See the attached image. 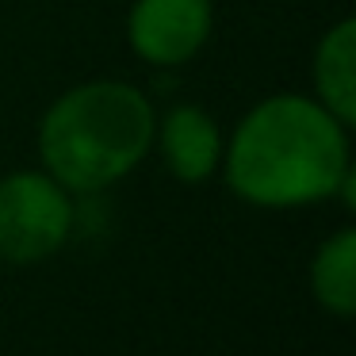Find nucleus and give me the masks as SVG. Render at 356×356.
<instances>
[{
  "label": "nucleus",
  "mask_w": 356,
  "mask_h": 356,
  "mask_svg": "<svg viewBox=\"0 0 356 356\" xmlns=\"http://www.w3.org/2000/svg\"><path fill=\"white\" fill-rule=\"evenodd\" d=\"M77 226V195L47 169H12L0 177V261L39 264L62 253Z\"/></svg>",
  "instance_id": "3"
},
{
  "label": "nucleus",
  "mask_w": 356,
  "mask_h": 356,
  "mask_svg": "<svg viewBox=\"0 0 356 356\" xmlns=\"http://www.w3.org/2000/svg\"><path fill=\"white\" fill-rule=\"evenodd\" d=\"M215 35V0H131L123 39L134 62L180 70L207 50Z\"/></svg>",
  "instance_id": "4"
},
{
  "label": "nucleus",
  "mask_w": 356,
  "mask_h": 356,
  "mask_svg": "<svg viewBox=\"0 0 356 356\" xmlns=\"http://www.w3.org/2000/svg\"><path fill=\"white\" fill-rule=\"evenodd\" d=\"M310 96L341 123L356 127V19L341 16L310 50Z\"/></svg>",
  "instance_id": "6"
},
{
  "label": "nucleus",
  "mask_w": 356,
  "mask_h": 356,
  "mask_svg": "<svg viewBox=\"0 0 356 356\" xmlns=\"http://www.w3.org/2000/svg\"><path fill=\"white\" fill-rule=\"evenodd\" d=\"M310 295L333 318L356 314V230H333L310 257Z\"/></svg>",
  "instance_id": "7"
},
{
  "label": "nucleus",
  "mask_w": 356,
  "mask_h": 356,
  "mask_svg": "<svg viewBox=\"0 0 356 356\" xmlns=\"http://www.w3.org/2000/svg\"><path fill=\"white\" fill-rule=\"evenodd\" d=\"M218 177L234 200L261 211H299L337 200L356 207L353 127L310 92H268L253 100L234 131Z\"/></svg>",
  "instance_id": "1"
},
{
  "label": "nucleus",
  "mask_w": 356,
  "mask_h": 356,
  "mask_svg": "<svg viewBox=\"0 0 356 356\" xmlns=\"http://www.w3.org/2000/svg\"><path fill=\"white\" fill-rule=\"evenodd\" d=\"M157 104L123 77H88L58 92L35 123V154L73 195L123 184L154 154Z\"/></svg>",
  "instance_id": "2"
},
{
  "label": "nucleus",
  "mask_w": 356,
  "mask_h": 356,
  "mask_svg": "<svg viewBox=\"0 0 356 356\" xmlns=\"http://www.w3.org/2000/svg\"><path fill=\"white\" fill-rule=\"evenodd\" d=\"M154 154L161 157L165 172L180 184H207L222 169L226 131L207 108L192 100L157 108L154 123Z\"/></svg>",
  "instance_id": "5"
}]
</instances>
